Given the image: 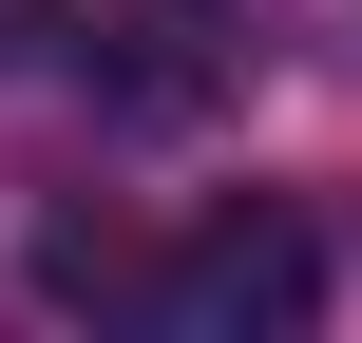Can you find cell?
Listing matches in <instances>:
<instances>
[{
	"mask_svg": "<svg viewBox=\"0 0 362 343\" xmlns=\"http://www.w3.org/2000/svg\"><path fill=\"white\" fill-rule=\"evenodd\" d=\"M229 76H248V19H229V0H95V95H115V115L172 134V115H210Z\"/></svg>",
	"mask_w": 362,
	"mask_h": 343,
	"instance_id": "7a4b0ae2",
	"label": "cell"
},
{
	"mask_svg": "<svg viewBox=\"0 0 362 343\" xmlns=\"http://www.w3.org/2000/svg\"><path fill=\"white\" fill-rule=\"evenodd\" d=\"M134 325L153 343H305L325 325V229H305L286 191H229L191 248L134 267Z\"/></svg>",
	"mask_w": 362,
	"mask_h": 343,
	"instance_id": "6da1fadb",
	"label": "cell"
},
{
	"mask_svg": "<svg viewBox=\"0 0 362 343\" xmlns=\"http://www.w3.org/2000/svg\"><path fill=\"white\" fill-rule=\"evenodd\" d=\"M134 267H153V248H134L115 210H38V306H76V325H134Z\"/></svg>",
	"mask_w": 362,
	"mask_h": 343,
	"instance_id": "3957f363",
	"label": "cell"
},
{
	"mask_svg": "<svg viewBox=\"0 0 362 343\" xmlns=\"http://www.w3.org/2000/svg\"><path fill=\"white\" fill-rule=\"evenodd\" d=\"M57 38H76V0H0V76H19V57H57Z\"/></svg>",
	"mask_w": 362,
	"mask_h": 343,
	"instance_id": "277c9868",
	"label": "cell"
}]
</instances>
